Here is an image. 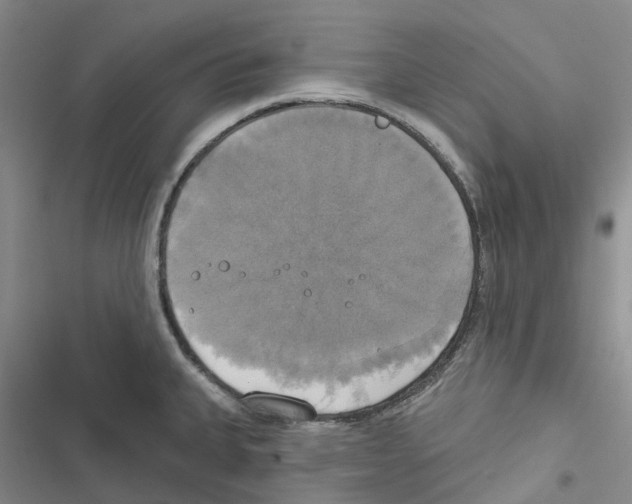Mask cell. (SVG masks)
<instances>
[{"instance_id":"6da1fadb","label":"cell","mask_w":632,"mask_h":504,"mask_svg":"<svg viewBox=\"0 0 632 504\" xmlns=\"http://www.w3.org/2000/svg\"><path fill=\"white\" fill-rule=\"evenodd\" d=\"M245 404L258 417L272 421L295 422L312 417V410L308 406L275 396H249L245 399Z\"/></svg>"}]
</instances>
